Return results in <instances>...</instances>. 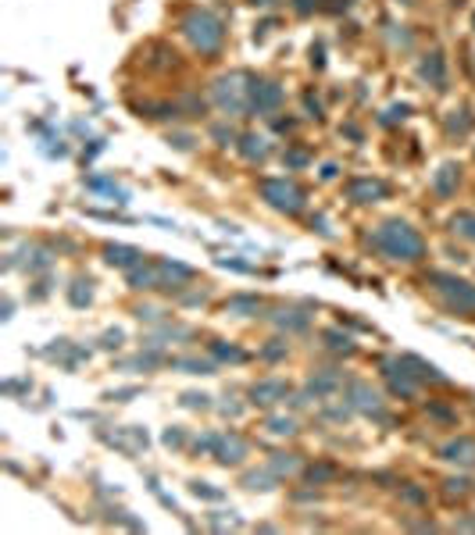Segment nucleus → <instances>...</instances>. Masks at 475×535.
<instances>
[{
	"label": "nucleus",
	"instance_id": "nucleus-54",
	"mask_svg": "<svg viewBox=\"0 0 475 535\" xmlns=\"http://www.w3.org/2000/svg\"><path fill=\"white\" fill-rule=\"evenodd\" d=\"M250 4H257V8H269V4H276V0H250Z\"/></svg>",
	"mask_w": 475,
	"mask_h": 535
},
{
	"label": "nucleus",
	"instance_id": "nucleus-9",
	"mask_svg": "<svg viewBox=\"0 0 475 535\" xmlns=\"http://www.w3.org/2000/svg\"><path fill=\"white\" fill-rule=\"evenodd\" d=\"M347 400H350V407H354V410H361V414H368V417L390 421V417H386V410H383V396H379L372 386H368V382H350Z\"/></svg>",
	"mask_w": 475,
	"mask_h": 535
},
{
	"label": "nucleus",
	"instance_id": "nucleus-19",
	"mask_svg": "<svg viewBox=\"0 0 475 535\" xmlns=\"http://www.w3.org/2000/svg\"><path fill=\"white\" fill-rule=\"evenodd\" d=\"M261 307V296L257 293H236V296H229L226 300V314H236V317H254Z\"/></svg>",
	"mask_w": 475,
	"mask_h": 535
},
{
	"label": "nucleus",
	"instance_id": "nucleus-43",
	"mask_svg": "<svg viewBox=\"0 0 475 535\" xmlns=\"http://www.w3.org/2000/svg\"><path fill=\"white\" fill-rule=\"evenodd\" d=\"M183 403H186V407H193V410H207V396H204V393H186V396H183Z\"/></svg>",
	"mask_w": 475,
	"mask_h": 535
},
{
	"label": "nucleus",
	"instance_id": "nucleus-37",
	"mask_svg": "<svg viewBox=\"0 0 475 535\" xmlns=\"http://www.w3.org/2000/svg\"><path fill=\"white\" fill-rule=\"evenodd\" d=\"M283 357H286V343H283V339H272L265 350H261V360H272V364H276V360H283Z\"/></svg>",
	"mask_w": 475,
	"mask_h": 535
},
{
	"label": "nucleus",
	"instance_id": "nucleus-41",
	"mask_svg": "<svg viewBox=\"0 0 475 535\" xmlns=\"http://www.w3.org/2000/svg\"><path fill=\"white\" fill-rule=\"evenodd\" d=\"M283 160H286V168H304V165H307V153H300V150H286V153H283Z\"/></svg>",
	"mask_w": 475,
	"mask_h": 535
},
{
	"label": "nucleus",
	"instance_id": "nucleus-48",
	"mask_svg": "<svg viewBox=\"0 0 475 535\" xmlns=\"http://www.w3.org/2000/svg\"><path fill=\"white\" fill-rule=\"evenodd\" d=\"M136 317H140V321H157V317H161V310H157V307H140Z\"/></svg>",
	"mask_w": 475,
	"mask_h": 535
},
{
	"label": "nucleus",
	"instance_id": "nucleus-16",
	"mask_svg": "<svg viewBox=\"0 0 475 535\" xmlns=\"http://www.w3.org/2000/svg\"><path fill=\"white\" fill-rule=\"evenodd\" d=\"M400 364H404V367H407V371L414 374L418 382H440V386L447 382V374H443V371H440L436 364L421 360V357H414V353H404V357H400Z\"/></svg>",
	"mask_w": 475,
	"mask_h": 535
},
{
	"label": "nucleus",
	"instance_id": "nucleus-28",
	"mask_svg": "<svg viewBox=\"0 0 475 535\" xmlns=\"http://www.w3.org/2000/svg\"><path fill=\"white\" fill-rule=\"evenodd\" d=\"M471 489H475V486H471L468 478H447V482H443V500H447V503H461Z\"/></svg>",
	"mask_w": 475,
	"mask_h": 535
},
{
	"label": "nucleus",
	"instance_id": "nucleus-38",
	"mask_svg": "<svg viewBox=\"0 0 475 535\" xmlns=\"http://www.w3.org/2000/svg\"><path fill=\"white\" fill-rule=\"evenodd\" d=\"M400 496L411 503V507H421L429 496H426V489H418V486H400Z\"/></svg>",
	"mask_w": 475,
	"mask_h": 535
},
{
	"label": "nucleus",
	"instance_id": "nucleus-45",
	"mask_svg": "<svg viewBox=\"0 0 475 535\" xmlns=\"http://www.w3.org/2000/svg\"><path fill=\"white\" fill-rule=\"evenodd\" d=\"M211 136H215L218 143H233V139H236V132H233L229 125H215V129H211Z\"/></svg>",
	"mask_w": 475,
	"mask_h": 535
},
{
	"label": "nucleus",
	"instance_id": "nucleus-31",
	"mask_svg": "<svg viewBox=\"0 0 475 535\" xmlns=\"http://www.w3.org/2000/svg\"><path fill=\"white\" fill-rule=\"evenodd\" d=\"M93 282L90 279H75L72 286H68V300H72V307H90V300H93V289H90Z\"/></svg>",
	"mask_w": 475,
	"mask_h": 535
},
{
	"label": "nucleus",
	"instance_id": "nucleus-15",
	"mask_svg": "<svg viewBox=\"0 0 475 535\" xmlns=\"http://www.w3.org/2000/svg\"><path fill=\"white\" fill-rule=\"evenodd\" d=\"M157 279H161V286H168V289H179V286H186L193 279V268L165 257V260H157Z\"/></svg>",
	"mask_w": 475,
	"mask_h": 535
},
{
	"label": "nucleus",
	"instance_id": "nucleus-7",
	"mask_svg": "<svg viewBox=\"0 0 475 535\" xmlns=\"http://www.w3.org/2000/svg\"><path fill=\"white\" fill-rule=\"evenodd\" d=\"M283 100H286V93H283L279 82H272V79H254V82H250L247 111H254V115H272V111H279V107H283Z\"/></svg>",
	"mask_w": 475,
	"mask_h": 535
},
{
	"label": "nucleus",
	"instance_id": "nucleus-2",
	"mask_svg": "<svg viewBox=\"0 0 475 535\" xmlns=\"http://www.w3.org/2000/svg\"><path fill=\"white\" fill-rule=\"evenodd\" d=\"M179 29H183V36L190 39V46L200 50V54H218L222 43H226V25H222V18L211 15V11H204V8L186 11L183 22H179Z\"/></svg>",
	"mask_w": 475,
	"mask_h": 535
},
{
	"label": "nucleus",
	"instance_id": "nucleus-3",
	"mask_svg": "<svg viewBox=\"0 0 475 535\" xmlns=\"http://www.w3.org/2000/svg\"><path fill=\"white\" fill-rule=\"evenodd\" d=\"M426 286L443 300L447 310H457V314H471L475 310V286L450 275V272H429L426 275Z\"/></svg>",
	"mask_w": 475,
	"mask_h": 535
},
{
	"label": "nucleus",
	"instance_id": "nucleus-26",
	"mask_svg": "<svg viewBox=\"0 0 475 535\" xmlns=\"http://www.w3.org/2000/svg\"><path fill=\"white\" fill-rule=\"evenodd\" d=\"M304 478L311 482V486H329V482L340 478V467H336V464H311V467L304 471Z\"/></svg>",
	"mask_w": 475,
	"mask_h": 535
},
{
	"label": "nucleus",
	"instance_id": "nucleus-24",
	"mask_svg": "<svg viewBox=\"0 0 475 535\" xmlns=\"http://www.w3.org/2000/svg\"><path fill=\"white\" fill-rule=\"evenodd\" d=\"M276 482H279V474H276L272 467H261V471H250V474L243 478V486H247L250 493H269V489H276Z\"/></svg>",
	"mask_w": 475,
	"mask_h": 535
},
{
	"label": "nucleus",
	"instance_id": "nucleus-8",
	"mask_svg": "<svg viewBox=\"0 0 475 535\" xmlns=\"http://www.w3.org/2000/svg\"><path fill=\"white\" fill-rule=\"evenodd\" d=\"M383 379H386V389H390L393 396H400V400H411V396L418 393V379L400 364V357L383 360Z\"/></svg>",
	"mask_w": 475,
	"mask_h": 535
},
{
	"label": "nucleus",
	"instance_id": "nucleus-50",
	"mask_svg": "<svg viewBox=\"0 0 475 535\" xmlns=\"http://www.w3.org/2000/svg\"><path fill=\"white\" fill-rule=\"evenodd\" d=\"M136 393H140V389H118V393H108V400H122V403H125V400L136 396Z\"/></svg>",
	"mask_w": 475,
	"mask_h": 535
},
{
	"label": "nucleus",
	"instance_id": "nucleus-4",
	"mask_svg": "<svg viewBox=\"0 0 475 535\" xmlns=\"http://www.w3.org/2000/svg\"><path fill=\"white\" fill-rule=\"evenodd\" d=\"M261 200H265L272 210H279V214H300L304 210V189L297 186V182H290V179H261Z\"/></svg>",
	"mask_w": 475,
	"mask_h": 535
},
{
	"label": "nucleus",
	"instance_id": "nucleus-30",
	"mask_svg": "<svg viewBox=\"0 0 475 535\" xmlns=\"http://www.w3.org/2000/svg\"><path fill=\"white\" fill-rule=\"evenodd\" d=\"M450 229H454L461 239H471V243H475V214H471V210L454 214V218H450Z\"/></svg>",
	"mask_w": 475,
	"mask_h": 535
},
{
	"label": "nucleus",
	"instance_id": "nucleus-55",
	"mask_svg": "<svg viewBox=\"0 0 475 535\" xmlns=\"http://www.w3.org/2000/svg\"><path fill=\"white\" fill-rule=\"evenodd\" d=\"M471 25H475V18H471Z\"/></svg>",
	"mask_w": 475,
	"mask_h": 535
},
{
	"label": "nucleus",
	"instance_id": "nucleus-33",
	"mask_svg": "<svg viewBox=\"0 0 475 535\" xmlns=\"http://www.w3.org/2000/svg\"><path fill=\"white\" fill-rule=\"evenodd\" d=\"M175 367H183V371H190V374H215V364L218 360H200V357H179V360H172Z\"/></svg>",
	"mask_w": 475,
	"mask_h": 535
},
{
	"label": "nucleus",
	"instance_id": "nucleus-1",
	"mask_svg": "<svg viewBox=\"0 0 475 535\" xmlns=\"http://www.w3.org/2000/svg\"><path fill=\"white\" fill-rule=\"evenodd\" d=\"M372 246H376L386 260H404V264H414V260L426 257V239L418 236V229H411V225L400 222V218L383 222V225L372 232Z\"/></svg>",
	"mask_w": 475,
	"mask_h": 535
},
{
	"label": "nucleus",
	"instance_id": "nucleus-47",
	"mask_svg": "<svg viewBox=\"0 0 475 535\" xmlns=\"http://www.w3.org/2000/svg\"><path fill=\"white\" fill-rule=\"evenodd\" d=\"M407 111H411V107H407V103H400V107H390V111H386V118H383V122H397V118H407Z\"/></svg>",
	"mask_w": 475,
	"mask_h": 535
},
{
	"label": "nucleus",
	"instance_id": "nucleus-35",
	"mask_svg": "<svg viewBox=\"0 0 475 535\" xmlns=\"http://www.w3.org/2000/svg\"><path fill=\"white\" fill-rule=\"evenodd\" d=\"M190 493H193L197 500H207V503H222V500H226V493H222V489H215L211 482H193Z\"/></svg>",
	"mask_w": 475,
	"mask_h": 535
},
{
	"label": "nucleus",
	"instance_id": "nucleus-20",
	"mask_svg": "<svg viewBox=\"0 0 475 535\" xmlns=\"http://www.w3.org/2000/svg\"><path fill=\"white\" fill-rule=\"evenodd\" d=\"M269 139L265 136H257V132H243L240 136V153H243V160H265L269 157Z\"/></svg>",
	"mask_w": 475,
	"mask_h": 535
},
{
	"label": "nucleus",
	"instance_id": "nucleus-29",
	"mask_svg": "<svg viewBox=\"0 0 475 535\" xmlns=\"http://www.w3.org/2000/svg\"><path fill=\"white\" fill-rule=\"evenodd\" d=\"M447 132H450V136H468V132H471V115H468V107H461V111H450V115H447Z\"/></svg>",
	"mask_w": 475,
	"mask_h": 535
},
{
	"label": "nucleus",
	"instance_id": "nucleus-40",
	"mask_svg": "<svg viewBox=\"0 0 475 535\" xmlns=\"http://www.w3.org/2000/svg\"><path fill=\"white\" fill-rule=\"evenodd\" d=\"M129 439H132V446H136V450H140V446L147 450V432H140V428H129ZM115 443H118V446H122V450L129 453V446H125L122 439H115Z\"/></svg>",
	"mask_w": 475,
	"mask_h": 535
},
{
	"label": "nucleus",
	"instance_id": "nucleus-52",
	"mask_svg": "<svg viewBox=\"0 0 475 535\" xmlns=\"http://www.w3.org/2000/svg\"><path fill=\"white\" fill-rule=\"evenodd\" d=\"M172 143H175V146H179V150H190V146H193V139H190V136H175V139H172Z\"/></svg>",
	"mask_w": 475,
	"mask_h": 535
},
{
	"label": "nucleus",
	"instance_id": "nucleus-10",
	"mask_svg": "<svg viewBox=\"0 0 475 535\" xmlns=\"http://www.w3.org/2000/svg\"><path fill=\"white\" fill-rule=\"evenodd\" d=\"M386 193H390V186L383 179H372V175H361V179L347 182V200H354V203H379V200H386Z\"/></svg>",
	"mask_w": 475,
	"mask_h": 535
},
{
	"label": "nucleus",
	"instance_id": "nucleus-53",
	"mask_svg": "<svg viewBox=\"0 0 475 535\" xmlns=\"http://www.w3.org/2000/svg\"><path fill=\"white\" fill-rule=\"evenodd\" d=\"M457 528H475V521H471V517H464V521H457Z\"/></svg>",
	"mask_w": 475,
	"mask_h": 535
},
{
	"label": "nucleus",
	"instance_id": "nucleus-34",
	"mask_svg": "<svg viewBox=\"0 0 475 535\" xmlns=\"http://www.w3.org/2000/svg\"><path fill=\"white\" fill-rule=\"evenodd\" d=\"M157 364H161V353H136V357L122 360L118 367H125V371H154Z\"/></svg>",
	"mask_w": 475,
	"mask_h": 535
},
{
	"label": "nucleus",
	"instance_id": "nucleus-6",
	"mask_svg": "<svg viewBox=\"0 0 475 535\" xmlns=\"http://www.w3.org/2000/svg\"><path fill=\"white\" fill-rule=\"evenodd\" d=\"M247 453H250L247 439L240 432H233V428H226V432H211V457H215L218 464L236 467V464H243Z\"/></svg>",
	"mask_w": 475,
	"mask_h": 535
},
{
	"label": "nucleus",
	"instance_id": "nucleus-32",
	"mask_svg": "<svg viewBox=\"0 0 475 535\" xmlns=\"http://www.w3.org/2000/svg\"><path fill=\"white\" fill-rule=\"evenodd\" d=\"M269 467L283 478V474H297V471H300V460H297V453H272Z\"/></svg>",
	"mask_w": 475,
	"mask_h": 535
},
{
	"label": "nucleus",
	"instance_id": "nucleus-23",
	"mask_svg": "<svg viewBox=\"0 0 475 535\" xmlns=\"http://www.w3.org/2000/svg\"><path fill=\"white\" fill-rule=\"evenodd\" d=\"M86 186H90L93 193H108V196H111L115 203H129V193H125V189H122V186H118L115 179H104V175H90V179H86Z\"/></svg>",
	"mask_w": 475,
	"mask_h": 535
},
{
	"label": "nucleus",
	"instance_id": "nucleus-36",
	"mask_svg": "<svg viewBox=\"0 0 475 535\" xmlns=\"http://www.w3.org/2000/svg\"><path fill=\"white\" fill-rule=\"evenodd\" d=\"M269 432H272V436H293V432H297V421H293V417H283V414H272V417H269Z\"/></svg>",
	"mask_w": 475,
	"mask_h": 535
},
{
	"label": "nucleus",
	"instance_id": "nucleus-46",
	"mask_svg": "<svg viewBox=\"0 0 475 535\" xmlns=\"http://www.w3.org/2000/svg\"><path fill=\"white\" fill-rule=\"evenodd\" d=\"M100 346H104V350H115V346H122V332H118V329H115V332H104Z\"/></svg>",
	"mask_w": 475,
	"mask_h": 535
},
{
	"label": "nucleus",
	"instance_id": "nucleus-44",
	"mask_svg": "<svg viewBox=\"0 0 475 535\" xmlns=\"http://www.w3.org/2000/svg\"><path fill=\"white\" fill-rule=\"evenodd\" d=\"M183 443H186L183 428H168V432H165V446H183Z\"/></svg>",
	"mask_w": 475,
	"mask_h": 535
},
{
	"label": "nucleus",
	"instance_id": "nucleus-27",
	"mask_svg": "<svg viewBox=\"0 0 475 535\" xmlns=\"http://www.w3.org/2000/svg\"><path fill=\"white\" fill-rule=\"evenodd\" d=\"M322 339H326V346L333 350V353H343V357H350L357 346H354V339L347 336V332H340V329H326L322 332Z\"/></svg>",
	"mask_w": 475,
	"mask_h": 535
},
{
	"label": "nucleus",
	"instance_id": "nucleus-51",
	"mask_svg": "<svg viewBox=\"0 0 475 535\" xmlns=\"http://www.w3.org/2000/svg\"><path fill=\"white\" fill-rule=\"evenodd\" d=\"M293 8H297L300 15H307V11L314 8V0H293Z\"/></svg>",
	"mask_w": 475,
	"mask_h": 535
},
{
	"label": "nucleus",
	"instance_id": "nucleus-49",
	"mask_svg": "<svg viewBox=\"0 0 475 535\" xmlns=\"http://www.w3.org/2000/svg\"><path fill=\"white\" fill-rule=\"evenodd\" d=\"M304 107H307V111H311V118H319V115H322V103H319V100H314L311 93L304 96Z\"/></svg>",
	"mask_w": 475,
	"mask_h": 535
},
{
	"label": "nucleus",
	"instance_id": "nucleus-5",
	"mask_svg": "<svg viewBox=\"0 0 475 535\" xmlns=\"http://www.w3.org/2000/svg\"><path fill=\"white\" fill-rule=\"evenodd\" d=\"M250 75H243V72H229V75H222L218 82H215V89H211V96H215V103L222 107L226 115H240V111H247V100H250Z\"/></svg>",
	"mask_w": 475,
	"mask_h": 535
},
{
	"label": "nucleus",
	"instance_id": "nucleus-18",
	"mask_svg": "<svg viewBox=\"0 0 475 535\" xmlns=\"http://www.w3.org/2000/svg\"><path fill=\"white\" fill-rule=\"evenodd\" d=\"M418 75L426 79L429 86H436V89H443L447 86V65H443V54H426L421 58V65H418Z\"/></svg>",
	"mask_w": 475,
	"mask_h": 535
},
{
	"label": "nucleus",
	"instance_id": "nucleus-25",
	"mask_svg": "<svg viewBox=\"0 0 475 535\" xmlns=\"http://www.w3.org/2000/svg\"><path fill=\"white\" fill-rule=\"evenodd\" d=\"M211 357H215L218 364H243V360H247V353H243L236 343H222V339L211 343Z\"/></svg>",
	"mask_w": 475,
	"mask_h": 535
},
{
	"label": "nucleus",
	"instance_id": "nucleus-12",
	"mask_svg": "<svg viewBox=\"0 0 475 535\" xmlns=\"http://www.w3.org/2000/svg\"><path fill=\"white\" fill-rule=\"evenodd\" d=\"M286 396H290V382H283V379H261L250 386V403H257V407H276Z\"/></svg>",
	"mask_w": 475,
	"mask_h": 535
},
{
	"label": "nucleus",
	"instance_id": "nucleus-11",
	"mask_svg": "<svg viewBox=\"0 0 475 535\" xmlns=\"http://www.w3.org/2000/svg\"><path fill=\"white\" fill-rule=\"evenodd\" d=\"M440 460L454 467H475V439L471 436H454L440 446Z\"/></svg>",
	"mask_w": 475,
	"mask_h": 535
},
{
	"label": "nucleus",
	"instance_id": "nucleus-17",
	"mask_svg": "<svg viewBox=\"0 0 475 535\" xmlns=\"http://www.w3.org/2000/svg\"><path fill=\"white\" fill-rule=\"evenodd\" d=\"M340 386H343V374L333 371V367H322L307 379V393H314V396H333Z\"/></svg>",
	"mask_w": 475,
	"mask_h": 535
},
{
	"label": "nucleus",
	"instance_id": "nucleus-22",
	"mask_svg": "<svg viewBox=\"0 0 475 535\" xmlns=\"http://www.w3.org/2000/svg\"><path fill=\"white\" fill-rule=\"evenodd\" d=\"M129 286H132V289H154V286H161V279H157V264H136V268H129Z\"/></svg>",
	"mask_w": 475,
	"mask_h": 535
},
{
	"label": "nucleus",
	"instance_id": "nucleus-13",
	"mask_svg": "<svg viewBox=\"0 0 475 535\" xmlns=\"http://www.w3.org/2000/svg\"><path fill=\"white\" fill-rule=\"evenodd\" d=\"M269 317H272V325L283 329V332H307V329H311V314L300 310V307H279V310L269 314Z\"/></svg>",
	"mask_w": 475,
	"mask_h": 535
},
{
	"label": "nucleus",
	"instance_id": "nucleus-14",
	"mask_svg": "<svg viewBox=\"0 0 475 535\" xmlns=\"http://www.w3.org/2000/svg\"><path fill=\"white\" fill-rule=\"evenodd\" d=\"M143 250L140 246H125V243H108V246H104V260H108L111 268H125V272H129V268H136V264H143Z\"/></svg>",
	"mask_w": 475,
	"mask_h": 535
},
{
	"label": "nucleus",
	"instance_id": "nucleus-21",
	"mask_svg": "<svg viewBox=\"0 0 475 535\" xmlns=\"http://www.w3.org/2000/svg\"><path fill=\"white\" fill-rule=\"evenodd\" d=\"M457 182H461V168L454 165V160H447V165L436 172V179H433V186H436L440 196H454V193H457Z\"/></svg>",
	"mask_w": 475,
	"mask_h": 535
},
{
	"label": "nucleus",
	"instance_id": "nucleus-39",
	"mask_svg": "<svg viewBox=\"0 0 475 535\" xmlns=\"http://www.w3.org/2000/svg\"><path fill=\"white\" fill-rule=\"evenodd\" d=\"M207 521H211V528H240V524H243L236 514H229V517H218V514H211Z\"/></svg>",
	"mask_w": 475,
	"mask_h": 535
},
{
	"label": "nucleus",
	"instance_id": "nucleus-42",
	"mask_svg": "<svg viewBox=\"0 0 475 535\" xmlns=\"http://www.w3.org/2000/svg\"><path fill=\"white\" fill-rule=\"evenodd\" d=\"M429 417H436V421H443V424H454V410H447V407H440V403H429Z\"/></svg>",
	"mask_w": 475,
	"mask_h": 535
}]
</instances>
